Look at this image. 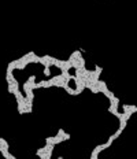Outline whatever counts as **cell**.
I'll use <instances>...</instances> for the list:
<instances>
[{"mask_svg": "<svg viewBox=\"0 0 137 159\" xmlns=\"http://www.w3.org/2000/svg\"><path fill=\"white\" fill-rule=\"evenodd\" d=\"M104 150H107V145L106 143L104 144H99V145H96L95 148H93V151H92L91 154V159H96L97 156H99V154L101 151H104Z\"/></svg>", "mask_w": 137, "mask_h": 159, "instance_id": "1", "label": "cell"}, {"mask_svg": "<svg viewBox=\"0 0 137 159\" xmlns=\"http://www.w3.org/2000/svg\"><path fill=\"white\" fill-rule=\"evenodd\" d=\"M45 143L48 144H53V145H56V144H61L63 143V140H62L61 136L55 135V136H49V137H45Z\"/></svg>", "mask_w": 137, "mask_h": 159, "instance_id": "2", "label": "cell"}, {"mask_svg": "<svg viewBox=\"0 0 137 159\" xmlns=\"http://www.w3.org/2000/svg\"><path fill=\"white\" fill-rule=\"evenodd\" d=\"M122 110H123V112H132V114H134L137 111V107L134 104H122Z\"/></svg>", "mask_w": 137, "mask_h": 159, "instance_id": "3", "label": "cell"}, {"mask_svg": "<svg viewBox=\"0 0 137 159\" xmlns=\"http://www.w3.org/2000/svg\"><path fill=\"white\" fill-rule=\"evenodd\" d=\"M49 58L51 56L49 55H43L40 56V62L38 63H41L44 67H51V62H49Z\"/></svg>", "mask_w": 137, "mask_h": 159, "instance_id": "4", "label": "cell"}, {"mask_svg": "<svg viewBox=\"0 0 137 159\" xmlns=\"http://www.w3.org/2000/svg\"><path fill=\"white\" fill-rule=\"evenodd\" d=\"M15 70V62L14 60H11L10 63L7 64V70H6V74H13Z\"/></svg>", "mask_w": 137, "mask_h": 159, "instance_id": "5", "label": "cell"}, {"mask_svg": "<svg viewBox=\"0 0 137 159\" xmlns=\"http://www.w3.org/2000/svg\"><path fill=\"white\" fill-rule=\"evenodd\" d=\"M0 152H1V155H3V156H4L6 159H16L15 155L10 154V151H8V150H1Z\"/></svg>", "mask_w": 137, "mask_h": 159, "instance_id": "6", "label": "cell"}, {"mask_svg": "<svg viewBox=\"0 0 137 159\" xmlns=\"http://www.w3.org/2000/svg\"><path fill=\"white\" fill-rule=\"evenodd\" d=\"M100 93H104V96H106L107 99H111L113 96H115L114 93H113V92H111V91L108 89V88H104V89H101V91H100Z\"/></svg>", "mask_w": 137, "mask_h": 159, "instance_id": "7", "label": "cell"}, {"mask_svg": "<svg viewBox=\"0 0 137 159\" xmlns=\"http://www.w3.org/2000/svg\"><path fill=\"white\" fill-rule=\"evenodd\" d=\"M0 147H1L3 150H8V148H10V144L7 143V140H6V139L0 137Z\"/></svg>", "mask_w": 137, "mask_h": 159, "instance_id": "8", "label": "cell"}, {"mask_svg": "<svg viewBox=\"0 0 137 159\" xmlns=\"http://www.w3.org/2000/svg\"><path fill=\"white\" fill-rule=\"evenodd\" d=\"M126 125H128V121H126V119H119V127H118V129H119L121 132H123L125 127H126Z\"/></svg>", "mask_w": 137, "mask_h": 159, "instance_id": "9", "label": "cell"}, {"mask_svg": "<svg viewBox=\"0 0 137 159\" xmlns=\"http://www.w3.org/2000/svg\"><path fill=\"white\" fill-rule=\"evenodd\" d=\"M70 139H71V135H70V133H66V132H65V133L62 135V140H63V141H67Z\"/></svg>", "mask_w": 137, "mask_h": 159, "instance_id": "10", "label": "cell"}, {"mask_svg": "<svg viewBox=\"0 0 137 159\" xmlns=\"http://www.w3.org/2000/svg\"><path fill=\"white\" fill-rule=\"evenodd\" d=\"M51 67H44V74H45L47 77H49L51 76V70H49Z\"/></svg>", "mask_w": 137, "mask_h": 159, "instance_id": "11", "label": "cell"}, {"mask_svg": "<svg viewBox=\"0 0 137 159\" xmlns=\"http://www.w3.org/2000/svg\"><path fill=\"white\" fill-rule=\"evenodd\" d=\"M63 133H65V130H63V129L61 127V129L58 130V133H56V135H58V136H61V137H62V135H63Z\"/></svg>", "mask_w": 137, "mask_h": 159, "instance_id": "12", "label": "cell"}, {"mask_svg": "<svg viewBox=\"0 0 137 159\" xmlns=\"http://www.w3.org/2000/svg\"><path fill=\"white\" fill-rule=\"evenodd\" d=\"M1 150H3V148H1V147H0V151H1Z\"/></svg>", "mask_w": 137, "mask_h": 159, "instance_id": "13", "label": "cell"}]
</instances>
